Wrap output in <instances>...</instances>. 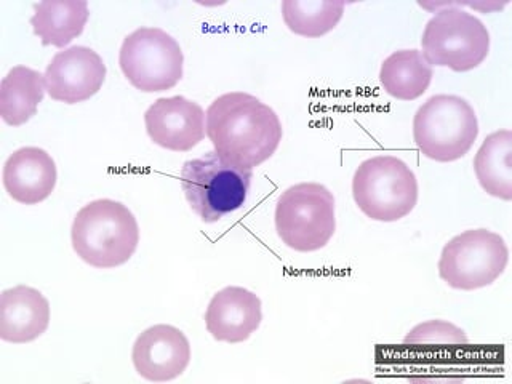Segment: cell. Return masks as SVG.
<instances>
[{"instance_id": "7", "label": "cell", "mask_w": 512, "mask_h": 384, "mask_svg": "<svg viewBox=\"0 0 512 384\" xmlns=\"http://www.w3.org/2000/svg\"><path fill=\"white\" fill-rule=\"evenodd\" d=\"M424 60L431 66L468 72L479 68L490 52L487 26L461 8L439 10L421 37Z\"/></svg>"}, {"instance_id": "4", "label": "cell", "mask_w": 512, "mask_h": 384, "mask_svg": "<svg viewBox=\"0 0 512 384\" xmlns=\"http://www.w3.org/2000/svg\"><path fill=\"white\" fill-rule=\"evenodd\" d=\"M479 136V120L468 101L456 95L431 96L413 119V140L423 156L455 162L471 151Z\"/></svg>"}, {"instance_id": "11", "label": "cell", "mask_w": 512, "mask_h": 384, "mask_svg": "<svg viewBox=\"0 0 512 384\" xmlns=\"http://www.w3.org/2000/svg\"><path fill=\"white\" fill-rule=\"evenodd\" d=\"M154 144L173 152H189L205 138V111L184 96L159 98L144 114Z\"/></svg>"}, {"instance_id": "20", "label": "cell", "mask_w": 512, "mask_h": 384, "mask_svg": "<svg viewBox=\"0 0 512 384\" xmlns=\"http://www.w3.org/2000/svg\"><path fill=\"white\" fill-rule=\"evenodd\" d=\"M344 7L338 0H284L282 18L296 36L317 39L338 26Z\"/></svg>"}, {"instance_id": "8", "label": "cell", "mask_w": 512, "mask_h": 384, "mask_svg": "<svg viewBox=\"0 0 512 384\" xmlns=\"http://www.w3.org/2000/svg\"><path fill=\"white\" fill-rule=\"evenodd\" d=\"M509 248L488 229H469L448 240L439 260V276L448 287L463 292L488 287L503 276Z\"/></svg>"}, {"instance_id": "1", "label": "cell", "mask_w": 512, "mask_h": 384, "mask_svg": "<svg viewBox=\"0 0 512 384\" xmlns=\"http://www.w3.org/2000/svg\"><path fill=\"white\" fill-rule=\"evenodd\" d=\"M205 133L221 159L248 170L271 159L284 136L276 111L244 92L224 93L208 106Z\"/></svg>"}, {"instance_id": "15", "label": "cell", "mask_w": 512, "mask_h": 384, "mask_svg": "<svg viewBox=\"0 0 512 384\" xmlns=\"http://www.w3.org/2000/svg\"><path fill=\"white\" fill-rule=\"evenodd\" d=\"M50 325V303L39 290L26 285L0 295V338L13 344L37 340Z\"/></svg>"}, {"instance_id": "16", "label": "cell", "mask_w": 512, "mask_h": 384, "mask_svg": "<svg viewBox=\"0 0 512 384\" xmlns=\"http://www.w3.org/2000/svg\"><path fill=\"white\" fill-rule=\"evenodd\" d=\"M88 18L87 0H44L34 5L29 23L42 45L63 48L84 32Z\"/></svg>"}, {"instance_id": "21", "label": "cell", "mask_w": 512, "mask_h": 384, "mask_svg": "<svg viewBox=\"0 0 512 384\" xmlns=\"http://www.w3.org/2000/svg\"><path fill=\"white\" fill-rule=\"evenodd\" d=\"M404 343L410 346H466L469 340L460 327L445 320H429L412 328Z\"/></svg>"}, {"instance_id": "17", "label": "cell", "mask_w": 512, "mask_h": 384, "mask_svg": "<svg viewBox=\"0 0 512 384\" xmlns=\"http://www.w3.org/2000/svg\"><path fill=\"white\" fill-rule=\"evenodd\" d=\"M45 77L39 71L15 66L0 82V116L5 124L21 127L36 116L44 101Z\"/></svg>"}, {"instance_id": "6", "label": "cell", "mask_w": 512, "mask_h": 384, "mask_svg": "<svg viewBox=\"0 0 512 384\" xmlns=\"http://www.w3.org/2000/svg\"><path fill=\"white\" fill-rule=\"evenodd\" d=\"M274 218L277 236L288 248L317 252L336 231L335 197L324 184H295L280 194Z\"/></svg>"}, {"instance_id": "2", "label": "cell", "mask_w": 512, "mask_h": 384, "mask_svg": "<svg viewBox=\"0 0 512 384\" xmlns=\"http://www.w3.org/2000/svg\"><path fill=\"white\" fill-rule=\"evenodd\" d=\"M71 240L74 252L92 268H119L135 255L140 226L128 207L117 200H93L77 212Z\"/></svg>"}, {"instance_id": "19", "label": "cell", "mask_w": 512, "mask_h": 384, "mask_svg": "<svg viewBox=\"0 0 512 384\" xmlns=\"http://www.w3.org/2000/svg\"><path fill=\"white\" fill-rule=\"evenodd\" d=\"M512 132L498 130L485 138L474 157V173L480 186L496 199L512 200Z\"/></svg>"}, {"instance_id": "13", "label": "cell", "mask_w": 512, "mask_h": 384, "mask_svg": "<svg viewBox=\"0 0 512 384\" xmlns=\"http://www.w3.org/2000/svg\"><path fill=\"white\" fill-rule=\"evenodd\" d=\"M260 296L244 287H226L213 295L205 312L207 332L216 341L239 344L260 328L263 320Z\"/></svg>"}, {"instance_id": "14", "label": "cell", "mask_w": 512, "mask_h": 384, "mask_svg": "<svg viewBox=\"0 0 512 384\" xmlns=\"http://www.w3.org/2000/svg\"><path fill=\"white\" fill-rule=\"evenodd\" d=\"M58 172L55 160L40 148H21L4 165V186L18 204L37 205L52 196Z\"/></svg>"}, {"instance_id": "3", "label": "cell", "mask_w": 512, "mask_h": 384, "mask_svg": "<svg viewBox=\"0 0 512 384\" xmlns=\"http://www.w3.org/2000/svg\"><path fill=\"white\" fill-rule=\"evenodd\" d=\"M252 178V170L229 164L210 151L184 162L180 183L192 212L212 224L244 207Z\"/></svg>"}, {"instance_id": "5", "label": "cell", "mask_w": 512, "mask_h": 384, "mask_svg": "<svg viewBox=\"0 0 512 384\" xmlns=\"http://www.w3.org/2000/svg\"><path fill=\"white\" fill-rule=\"evenodd\" d=\"M418 180L404 160L375 156L359 165L352 178V196L370 220L394 223L418 204Z\"/></svg>"}, {"instance_id": "9", "label": "cell", "mask_w": 512, "mask_h": 384, "mask_svg": "<svg viewBox=\"0 0 512 384\" xmlns=\"http://www.w3.org/2000/svg\"><path fill=\"white\" fill-rule=\"evenodd\" d=\"M125 79L140 92L172 90L183 79L180 44L160 28H140L128 34L119 53Z\"/></svg>"}, {"instance_id": "10", "label": "cell", "mask_w": 512, "mask_h": 384, "mask_svg": "<svg viewBox=\"0 0 512 384\" xmlns=\"http://www.w3.org/2000/svg\"><path fill=\"white\" fill-rule=\"evenodd\" d=\"M106 64L95 50L82 45L56 53L45 71V88L60 103L77 104L100 92L106 80Z\"/></svg>"}, {"instance_id": "18", "label": "cell", "mask_w": 512, "mask_h": 384, "mask_svg": "<svg viewBox=\"0 0 512 384\" xmlns=\"http://www.w3.org/2000/svg\"><path fill=\"white\" fill-rule=\"evenodd\" d=\"M432 77L434 69L415 48L394 52L381 64V87L396 100H418L428 90Z\"/></svg>"}, {"instance_id": "12", "label": "cell", "mask_w": 512, "mask_h": 384, "mask_svg": "<svg viewBox=\"0 0 512 384\" xmlns=\"http://www.w3.org/2000/svg\"><path fill=\"white\" fill-rule=\"evenodd\" d=\"M132 360L144 380L154 383L176 380L191 362V343L180 328L154 325L136 338Z\"/></svg>"}]
</instances>
